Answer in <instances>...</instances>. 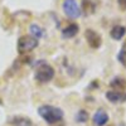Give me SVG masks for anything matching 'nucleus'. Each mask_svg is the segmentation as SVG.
I'll list each match as a JSON object with an SVG mask.
<instances>
[{
    "mask_svg": "<svg viewBox=\"0 0 126 126\" xmlns=\"http://www.w3.org/2000/svg\"><path fill=\"white\" fill-rule=\"evenodd\" d=\"M38 113L49 125L59 122L63 119V111L59 107L52 106V105H42V106H39Z\"/></svg>",
    "mask_w": 126,
    "mask_h": 126,
    "instance_id": "f257e3e1",
    "label": "nucleus"
},
{
    "mask_svg": "<svg viewBox=\"0 0 126 126\" xmlns=\"http://www.w3.org/2000/svg\"><path fill=\"white\" fill-rule=\"evenodd\" d=\"M39 44L38 39H35L32 35H23L18 40V52L19 53H28V52L33 50Z\"/></svg>",
    "mask_w": 126,
    "mask_h": 126,
    "instance_id": "f03ea898",
    "label": "nucleus"
},
{
    "mask_svg": "<svg viewBox=\"0 0 126 126\" xmlns=\"http://www.w3.org/2000/svg\"><path fill=\"white\" fill-rule=\"evenodd\" d=\"M62 10L67 16H69L72 19H77L82 14V10H81V8L76 0H63Z\"/></svg>",
    "mask_w": 126,
    "mask_h": 126,
    "instance_id": "7ed1b4c3",
    "label": "nucleus"
},
{
    "mask_svg": "<svg viewBox=\"0 0 126 126\" xmlns=\"http://www.w3.org/2000/svg\"><path fill=\"white\" fill-rule=\"evenodd\" d=\"M54 77V69L53 67H50L47 63H42V64L37 68L35 72V79L42 82V83H46L52 81Z\"/></svg>",
    "mask_w": 126,
    "mask_h": 126,
    "instance_id": "20e7f679",
    "label": "nucleus"
},
{
    "mask_svg": "<svg viewBox=\"0 0 126 126\" xmlns=\"http://www.w3.org/2000/svg\"><path fill=\"white\" fill-rule=\"evenodd\" d=\"M85 35H86V39H87V43H88V46H90L91 48L96 49V48H98V47L101 46V43H102L101 37H100V34L96 33L93 29H87L86 33H85Z\"/></svg>",
    "mask_w": 126,
    "mask_h": 126,
    "instance_id": "39448f33",
    "label": "nucleus"
},
{
    "mask_svg": "<svg viewBox=\"0 0 126 126\" xmlns=\"http://www.w3.org/2000/svg\"><path fill=\"white\" fill-rule=\"evenodd\" d=\"M106 98L111 102V103H122L126 101V93L117 91V90H112V91H107L106 92Z\"/></svg>",
    "mask_w": 126,
    "mask_h": 126,
    "instance_id": "423d86ee",
    "label": "nucleus"
},
{
    "mask_svg": "<svg viewBox=\"0 0 126 126\" xmlns=\"http://www.w3.org/2000/svg\"><path fill=\"white\" fill-rule=\"evenodd\" d=\"M109 120H110L109 113L105 110H97L96 112H94L93 117H92V121H93L94 126H105L109 122Z\"/></svg>",
    "mask_w": 126,
    "mask_h": 126,
    "instance_id": "0eeeda50",
    "label": "nucleus"
},
{
    "mask_svg": "<svg viewBox=\"0 0 126 126\" xmlns=\"http://www.w3.org/2000/svg\"><path fill=\"white\" fill-rule=\"evenodd\" d=\"M78 29H79V27H78V24H76V23H71L69 25H67L64 29L62 30V37L63 38H73L77 33H78Z\"/></svg>",
    "mask_w": 126,
    "mask_h": 126,
    "instance_id": "6e6552de",
    "label": "nucleus"
},
{
    "mask_svg": "<svg viewBox=\"0 0 126 126\" xmlns=\"http://www.w3.org/2000/svg\"><path fill=\"white\" fill-rule=\"evenodd\" d=\"M8 122L13 126H33V124L28 117H23V116H13L9 119Z\"/></svg>",
    "mask_w": 126,
    "mask_h": 126,
    "instance_id": "1a4fd4ad",
    "label": "nucleus"
},
{
    "mask_svg": "<svg viewBox=\"0 0 126 126\" xmlns=\"http://www.w3.org/2000/svg\"><path fill=\"white\" fill-rule=\"evenodd\" d=\"M111 38L115 39V40H120L124 38V35L126 34V28L122 27V25H115L112 29H111Z\"/></svg>",
    "mask_w": 126,
    "mask_h": 126,
    "instance_id": "9d476101",
    "label": "nucleus"
},
{
    "mask_svg": "<svg viewBox=\"0 0 126 126\" xmlns=\"http://www.w3.org/2000/svg\"><path fill=\"white\" fill-rule=\"evenodd\" d=\"M29 30H30L32 37H34L35 39H39V38L43 37V29H42L39 25H37V24H32L29 27Z\"/></svg>",
    "mask_w": 126,
    "mask_h": 126,
    "instance_id": "9b49d317",
    "label": "nucleus"
},
{
    "mask_svg": "<svg viewBox=\"0 0 126 126\" xmlns=\"http://www.w3.org/2000/svg\"><path fill=\"white\" fill-rule=\"evenodd\" d=\"M111 86L112 87H117V90H120V88L122 90V88L126 87V81L124 78H113L111 81Z\"/></svg>",
    "mask_w": 126,
    "mask_h": 126,
    "instance_id": "f8f14e48",
    "label": "nucleus"
},
{
    "mask_svg": "<svg viewBox=\"0 0 126 126\" xmlns=\"http://www.w3.org/2000/svg\"><path fill=\"white\" fill-rule=\"evenodd\" d=\"M87 120H88V112H87V111L81 110V111L77 112V115H76V121L83 124V122H86Z\"/></svg>",
    "mask_w": 126,
    "mask_h": 126,
    "instance_id": "ddd939ff",
    "label": "nucleus"
},
{
    "mask_svg": "<svg viewBox=\"0 0 126 126\" xmlns=\"http://www.w3.org/2000/svg\"><path fill=\"white\" fill-rule=\"evenodd\" d=\"M117 61L126 68V49H121L117 54Z\"/></svg>",
    "mask_w": 126,
    "mask_h": 126,
    "instance_id": "4468645a",
    "label": "nucleus"
},
{
    "mask_svg": "<svg viewBox=\"0 0 126 126\" xmlns=\"http://www.w3.org/2000/svg\"><path fill=\"white\" fill-rule=\"evenodd\" d=\"M117 4L122 10H126V0H117Z\"/></svg>",
    "mask_w": 126,
    "mask_h": 126,
    "instance_id": "2eb2a0df",
    "label": "nucleus"
},
{
    "mask_svg": "<svg viewBox=\"0 0 126 126\" xmlns=\"http://www.w3.org/2000/svg\"><path fill=\"white\" fill-rule=\"evenodd\" d=\"M0 105H1V100H0Z\"/></svg>",
    "mask_w": 126,
    "mask_h": 126,
    "instance_id": "dca6fc26",
    "label": "nucleus"
},
{
    "mask_svg": "<svg viewBox=\"0 0 126 126\" xmlns=\"http://www.w3.org/2000/svg\"><path fill=\"white\" fill-rule=\"evenodd\" d=\"M121 126H124V125H121Z\"/></svg>",
    "mask_w": 126,
    "mask_h": 126,
    "instance_id": "f3484780",
    "label": "nucleus"
}]
</instances>
